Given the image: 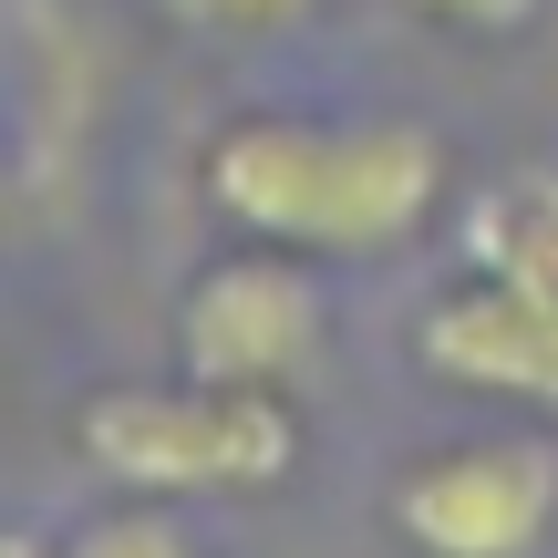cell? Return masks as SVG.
I'll return each instance as SVG.
<instances>
[{"label": "cell", "mask_w": 558, "mask_h": 558, "mask_svg": "<svg viewBox=\"0 0 558 558\" xmlns=\"http://www.w3.org/2000/svg\"><path fill=\"white\" fill-rule=\"evenodd\" d=\"M0 558H52V538H41V527H21V518H0Z\"/></svg>", "instance_id": "10"}, {"label": "cell", "mask_w": 558, "mask_h": 558, "mask_svg": "<svg viewBox=\"0 0 558 558\" xmlns=\"http://www.w3.org/2000/svg\"><path fill=\"white\" fill-rule=\"evenodd\" d=\"M435 32H456V41H507V32H527L538 21V0H414Z\"/></svg>", "instance_id": "9"}, {"label": "cell", "mask_w": 558, "mask_h": 558, "mask_svg": "<svg viewBox=\"0 0 558 558\" xmlns=\"http://www.w3.org/2000/svg\"><path fill=\"white\" fill-rule=\"evenodd\" d=\"M414 558H527L558 527V456L538 435H465L435 445L383 497Z\"/></svg>", "instance_id": "4"}, {"label": "cell", "mask_w": 558, "mask_h": 558, "mask_svg": "<svg viewBox=\"0 0 558 558\" xmlns=\"http://www.w3.org/2000/svg\"><path fill=\"white\" fill-rule=\"evenodd\" d=\"M445 135L414 114H239L207 135L197 197L248 248L290 259H393L445 218Z\"/></svg>", "instance_id": "1"}, {"label": "cell", "mask_w": 558, "mask_h": 558, "mask_svg": "<svg viewBox=\"0 0 558 558\" xmlns=\"http://www.w3.org/2000/svg\"><path fill=\"white\" fill-rule=\"evenodd\" d=\"M186 32H218V41H259V32H290L311 0H166Z\"/></svg>", "instance_id": "8"}, {"label": "cell", "mask_w": 558, "mask_h": 558, "mask_svg": "<svg viewBox=\"0 0 558 558\" xmlns=\"http://www.w3.org/2000/svg\"><path fill=\"white\" fill-rule=\"evenodd\" d=\"M0 207H11V135H0Z\"/></svg>", "instance_id": "11"}, {"label": "cell", "mask_w": 558, "mask_h": 558, "mask_svg": "<svg viewBox=\"0 0 558 558\" xmlns=\"http://www.w3.org/2000/svg\"><path fill=\"white\" fill-rule=\"evenodd\" d=\"M465 279L558 290V166H518L465 207Z\"/></svg>", "instance_id": "6"}, {"label": "cell", "mask_w": 558, "mask_h": 558, "mask_svg": "<svg viewBox=\"0 0 558 558\" xmlns=\"http://www.w3.org/2000/svg\"><path fill=\"white\" fill-rule=\"evenodd\" d=\"M52 558H207V548H197V527H186L177 507L114 497V507H94L83 527H62Z\"/></svg>", "instance_id": "7"}, {"label": "cell", "mask_w": 558, "mask_h": 558, "mask_svg": "<svg viewBox=\"0 0 558 558\" xmlns=\"http://www.w3.org/2000/svg\"><path fill=\"white\" fill-rule=\"evenodd\" d=\"M73 456L114 497L145 507H207V497H269L300 465V393H239V383H104L73 403Z\"/></svg>", "instance_id": "2"}, {"label": "cell", "mask_w": 558, "mask_h": 558, "mask_svg": "<svg viewBox=\"0 0 558 558\" xmlns=\"http://www.w3.org/2000/svg\"><path fill=\"white\" fill-rule=\"evenodd\" d=\"M414 362L445 393L518 403L558 424V290H507V279H456L414 320Z\"/></svg>", "instance_id": "5"}, {"label": "cell", "mask_w": 558, "mask_h": 558, "mask_svg": "<svg viewBox=\"0 0 558 558\" xmlns=\"http://www.w3.org/2000/svg\"><path fill=\"white\" fill-rule=\"evenodd\" d=\"M331 341L320 279L290 248H218L177 290V373L186 383H239V393H300Z\"/></svg>", "instance_id": "3"}]
</instances>
